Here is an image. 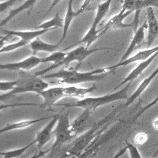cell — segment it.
Wrapping results in <instances>:
<instances>
[{
    "mask_svg": "<svg viewBox=\"0 0 158 158\" xmlns=\"http://www.w3.org/2000/svg\"><path fill=\"white\" fill-rule=\"evenodd\" d=\"M153 100L146 106L137 110L135 113L124 115V108L118 107L96 123L90 129L85 131L68 143L51 149L50 158H94L104 144L123 131L127 125L135 123L145 111L154 106Z\"/></svg>",
    "mask_w": 158,
    "mask_h": 158,
    "instance_id": "1",
    "label": "cell"
},
{
    "mask_svg": "<svg viewBox=\"0 0 158 158\" xmlns=\"http://www.w3.org/2000/svg\"><path fill=\"white\" fill-rule=\"evenodd\" d=\"M79 67H80L78 65H77L74 68L63 69V70L52 73V74H44L42 76V78L58 79V84L74 85L81 84V83L104 80L105 77L109 74V73L96 74L95 70H92L89 72H79Z\"/></svg>",
    "mask_w": 158,
    "mask_h": 158,
    "instance_id": "2",
    "label": "cell"
},
{
    "mask_svg": "<svg viewBox=\"0 0 158 158\" xmlns=\"http://www.w3.org/2000/svg\"><path fill=\"white\" fill-rule=\"evenodd\" d=\"M131 82L127 84L124 88L121 89L118 91L111 93L110 94L101 96L97 97H85L82 100H79L74 103H67L63 104V105L65 108H79L85 111H90L93 113L94 111L98 108L106 104H111V103L115 102V101H123V100H127L128 97V89H130Z\"/></svg>",
    "mask_w": 158,
    "mask_h": 158,
    "instance_id": "3",
    "label": "cell"
},
{
    "mask_svg": "<svg viewBox=\"0 0 158 158\" xmlns=\"http://www.w3.org/2000/svg\"><path fill=\"white\" fill-rule=\"evenodd\" d=\"M18 85L14 90L6 94H1L0 98L1 101L4 98L15 96L17 94H25V93H35L39 94L40 92L49 88V84L47 83L43 78L39 76H36L33 73H30L25 70L18 71Z\"/></svg>",
    "mask_w": 158,
    "mask_h": 158,
    "instance_id": "4",
    "label": "cell"
},
{
    "mask_svg": "<svg viewBox=\"0 0 158 158\" xmlns=\"http://www.w3.org/2000/svg\"><path fill=\"white\" fill-rule=\"evenodd\" d=\"M104 50L103 48H87L85 46H80V47H77L76 48L73 49V50L70 51L69 52H67L66 56H65L64 59L60 61L59 63H56V64H52L50 67H47V68L44 69L42 70H40V71L36 72L34 73L36 76H39V77H42L43 75H44L46 73H48L51 70H55V69L58 68L59 67H67L70 64L73 62H77V65L78 66H81L82 62L84 61L85 59H86L88 56H89L90 55H92L94 52H99V51Z\"/></svg>",
    "mask_w": 158,
    "mask_h": 158,
    "instance_id": "5",
    "label": "cell"
},
{
    "mask_svg": "<svg viewBox=\"0 0 158 158\" xmlns=\"http://www.w3.org/2000/svg\"><path fill=\"white\" fill-rule=\"evenodd\" d=\"M111 2H112V0H106L105 2H102L101 5L99 6L98 8L97 9V12H96V15L95 18H94V22L92 23L88 32L85 33L84 37L80 41L77 42L75 44L72 45L70 47H68V48H69L74 47V46L80 44H85V47L87 48H89L91 47V45L100 37V36H99L100 30L97 29V26L99 25L100 22L104 19V17L106 16L107 14H108V10L110 9V6H111Z\"/></svg>",
    "mask_w": 158,
    "mask_h": 158,
    "instance_id": "6",
    "label": "cell"
},
{
    "mask_svg": "<svg viewBox=\"0 0 158 158\" xmlns=\"http://www.w3.org/2000/svg\"><path fill=\"white\" fill-rule=\"evenodd\" d=\"M54 134L56 140L53 145L51 146V149L63 146L65 144L70 142L73 138H75L71 131V123L69 120L68 113L59 115L57 126H56Z\"/></svg>",
    "mask_w": 158,
    "mask_h": 158,
    "instance_id": "7",
    "label": "cell"
},
{
    "mask_svg": "<svg viewBox=\"0 0 158 158\" xmlns=\"http://www.w3.org/2000/svg\"><path fill=\"white\" fill-rule=\"evenodd\" d=\"M158 52V45L155 46L153 48H149L146 49V50H142L138 52V53L133 56H131L128 59H125L123 61H120L117 64L114 65V66H111V67H104V68H100L101 73H111L112 70H115V69L118 68L120 67H126L127 65L131 64V63H135V62H142L146 59H149L150 56L154 55L155 53Z\"/></svg>",
    "mask_w": 158,
    "mask_h": 158,
    "instance_id": "8",
    "label": "cell"
},
{
    "mask_svg": "<svg viewBox=\"0 0 158 158\" xmlns=\"http://www.w3.org/2000/svg\"><path fill=\"white\" fill-rule=\"evenodd\" d=\"M40 63H42V58H39L36 56L32 55L22 61L15 62V63H2L0 65V69L13 70V71H20V70L29 71Z\"/></svg>",
    "mask_w": 158,
    "mask_h": 158,
    "instance_id": "9",
    "label": "cell"
},
{
    "mask_svg": "<svg viewBox=\"0 0 158 158\" xmlns=\"http://www.w3.org/2000/svg\"><path fill=\"white\" fill-rule=\"evenodd\" d=\"M131 13H133L132 11H127V12L123 13L120 10V12L117 14V15H114L112 18H110L106 24L104 25V27L101 29H100V32H99V36H101L106 33L107 32L111 30H115V29H126V28H133L134 25L133 23L131 24H126L124 23V20L126 19Z\"/></svg>",
    "mask_w": 158,
    "mask_h": 158,
    "instance_id": "10",
    "label": "cell"
},
{
    "mask_svg": "<svg viewBox=\"0 0 158 158\" xmlns=\"http://www.w3.org/2000/svg\"><path fill=\"white\" fill-rule=\"evenodd\" d=\"M38 95L40 96L43 99V104H41V107L49 108H52V107L55 105L59 100L66 97L64 86H55L48 88L40 92Z\"/></svg>",
    "mask_w": 158,
    "mask_h": 158,
    "instance_id": "11",
    "label": "cell"
},
{
    "mask_svg": "<svg viewBox=\"0 0 158 158\" xmlns=\"http://www.w3.org/2000/svg\"><path fill=\"white\" fill-rule=\"evenodd\" d=\"M59 115H56L51 118V121L41 130L40 131L36 136V147L38 150H43V147L52 139L53 135V129L56 124H57Z\"/></svg>",
    "mask_w": 158,
    "mask_h": 158,
    "instance_id": "12",
    "label": "cell"
},
{
    "mask_svg": "<svg viewBox=\"0 0 158 158\" xmlns=\"http://www.w3.org/2000/svg\"><path fill=\"white\" fill-rule=\"evenodd\" d=\"M146 22H147V39L146 44L149 48L152 46L156 38L158 36V19L155 15L154 10L153 7L146 9Z\"/></svg>",
    "mask_w": 158,
    "mask_h": 158,
    "instance_id": "13",
    "label": "cell"
},
{
    "mask_svg": "<svg viewBox=\"0 0 158 158\" xmlns=\"http://www.w3.org/2000/svg\"><path fill=\"white\" fill-rule=\"evenodd\" d=\"M149 7L158 8V0H124L121 11L140 12Z\"/></svg>",
    "mask_w": 158,
    "mask_h": 158,
    "instance_id": "14",
    "label": "cell"
},
{
    "mask_svg": "<svg viewBox=\"0 0 158 158\" xmlns=\"http://www.w3.org/2000/svg\"><path fill=\"white\" fill-rule=\"evenodd\" d=\"M147 29V22H145L140 27H138L136 31H135L133 38L131 40V43L128 46L127 49L123 54V57L121 58L120 61H123L125 59L131 57V55L133 53L134 51L135 50L138 45H140L142 41L145 39V35H146V29Z\"/></svg>",
    "mask_w": 158,
    "mask_h": 158,
    "instance_id": "15",
    "label": "cell"
},
{
    "mask_svg": "<svg viewBox=\"0 0 158 158\" xmlns=\"http://www.w3.org/2000/svg\"><path fill=\"white\" fill-rule=\"evenodd\" d=\"M157 75L158 66L147 77H146V78L144 79L143 81L140 83V85H138V87L136 89V90L134 92L133 94H132L131 97H129V98L127 100L126 103L123 104V106L125 107V108H127V107H129L131 104H133V103L135 102L136 99L139 98V97H141V95L144 93V91L149 87V85H150V83L153 81V79H154Z\"/></svg>",
    "mask_w": 158,
    "mask_h": 158,
    "instance_id": "16",
    "label": "cell"
},
{
    "mask_svg": "<svg viewBox=\"0 0 158 158\" xmlns=\"http://www.w3.org/2000/svg\"><path fill=\"white\" fill-rule=\"evenodd\" d=\"M92 113L89 111L84 110L82 113L77 116L71 123V131L74 136H78L83 131H86L89 123L91 119Z\"/></svg>",
    "mask_w": 158,
    "mask_h": 158,
    "instance_id": "17",
    "label": "cell"
},
{
    "mask_svg": "<svg viewBox=\"0 0 158 158\" xmlns=\"http://www.w3.org/2000/svg\"><path fill=\"white\" fill-rule=\"evenodd\" d=\"M49 31V29H36L33 31H18V30H6L2 31L5 35H9V36H15L17 38H20L21 40H23L25 41H28L30 43L31 41L34 40L36 38L40 37L41 35Z\"/></svg>",
    "mask_w": 158,
    "mask_h": 158,
    "instance_id": "18",
    "label": "cell"
},
{
    "mask_svg": "<svg viewBox=\"0 0 158 158\" xmlns=\"http://www.w3.org/2000/svg\"><path fill=\"white\" fill-rule=\"evenodd\" d=\"M29 46H30L33 56H36V54L39 52L54 53V52H58L59 49V44H53L47 43V42L43 41L40 37L31 41L29 44Z\"/></svg>",
    "mask_w": 158,
    "mask_h": 158,
    "instance_id": "19",
    "label": "cell"
},
{
    "mask_svg": "<svg viewBox=\"0 0 158 158\" xmlns=\"http://www.w3.org/2000/svg\"><path fill=\"white\" fill-rule=\"evenodd\" d=\"M83 11L81 10L78 9L77 11H74L73 10V0H69L68 1V6H67V12H66V15H65L64 18V25L63 28V35H62L61 38L59 40V42L58 44H60L63 41V40L66 38L67 33H68L69 29H70V24L73 22V20L78 17L79 15H81Z\"/></svg>",
    "mask_w": 158,
    "mask_h": 158,
    "instance_id": "20",
    "label": "cell"
},
{
    "mask_svg": "<svg viewBox=\"0 0 158 158\" xmlns=\"http://www.w3.org/2000/svg\"><path fill=\"white\" fill-rule=\"evenodd\" d=\"M97 89L95 85L89 88H82V87H77L74 85L70 86H64V93L66 97H72V98H77L80 100L85 98L86 95L91 94Z\"/></svg>",
    "mask_w": 158,
    "mask_h": 158,
    "instance_id": "21",
    "label": "cell"
},
{
    "mask_svg": "<svg viewBox=\"0 0 158 158\" xmlns=\"http://www.w3.org/2000/svg\"><path fill=\"white\" fill-rule=\"evenodd\" d=\"M53 116H48V117H43V118H36V119H28V120H22L19 121V122L12 123L3 127L2 129L0 130V133H3L6 131H15V130H22L25 129V128H28L29 127L32 126L33 124L38 123L42 121H45L49 118H52Z\"/></svg>",
    "mask_w": 158,
    "mask_h": 158,
    "instance_id": "22",
    "label": "cell"
},
{
    "mask_svg": "<svg viewBox=\"0 0 158 158\" xmlns=\"http://www.w3.org/2000/svg\"><path fill=\"white\" fill-rule=\"evenodd\" d=\"M37 1L38 0H26L23 4L19 6L18 8L10 10V12L9 13L8 16L6 17L5 19L2 20V22L0 23V26L2 27V26L6 25L10 20H12L13 18H15V16H17V15L21 14V13L23 12V11L26 10H32L33 9V7H34V6L36 5V3L37 2Z\"/></svg>",
    "mask_w": 158,
    "mask_h": 158,
    "instance_id": "23",
    "label": "cell"
},
{
    "mask_svg": "<svg viewBox=\"0 0 158 158\" xmlns=\"http://www.w3.org/2000/svg\"><path fill=\"white\" fill-rule=\"evenodd\" d=\"M64 20L60 17L59 13H56L53 18L47 22H44L38 25L36 29H52L53 28H63Z\"/></svg>",
    "mask_w": 158,
    "mask_h": 158,
    "instance_id": "24",
    "label": "cell"
},
{
    "mask_svg": "<svg viewBox=\"0 0 158 158\" xmlns=\"http://www.w3.org/2000/svg\"><path fill=\"white\" fill-rule=\"evenodd\" d=\"M35 143H36V139L30 142L29 144L26 145L25 146L22 148H19V149H12V150L5 151V152H1L0 155H1V158H20L21 156H23L24 153L29 149L32 146H33Z\"/></svg>",
    "mask_w": 158,
    "mask_h": 158,
    "instance_id": "25",
    "label": "cell"
},
{
    "mask_svg": "<svg viewBox=\"0 0 158 158\" xmlns=\"http://www.w3.org/2000/svg\"><path fill=\"white\" fill-rule=\"evenodd\" d=\"M30 43L28 41H25V40H20L19 41L15 42V43L7 44H6L4 47L0 48V53L2 54V53H5V52H13V51H15L18 48L25 47V46L28 45Z\"/></svg>",
    "mask_w": 158,
    "mask_h": 158,
    "instance_id": "26",
    "label": "cell"
},
{
    "mask_svg": "<svg viewBox=\"0 0 158 158\" xmlns=\"http://www.w3.org/2000/svg\"><path fill=\"white\" fill-rule=\"evenodd\" d=\"M66 55H67V53L58 51V52H54V53H52L50 56H47V57L42 58V63H53V64H56V63L62 61L65 58Z\"/></svg>",
    "mask_w": 158,
    "mask_h": 158,
    "instance_id": "27",
    "label": "cell"
},
{
    "mask_svg": "<svg viewBox=\"0 0 158 158\" xmlns=\"http://www.w3.org/2000/svg\"><path fill=\"white\" fill-rule=\"evenodd\" d=\"M101 1L102 0H84V2L79 9L81 10L83 13L85 11L95 10H97L99 6L102 3Z\"/></svg>",
    "mask_w": 158,
    "mask_h": 158,
    "instance_id": "28",
    "label": "cell"
},
{
    "mask_svg": "<svg viewBox=\"0 0 158 158\" xmlns=\"http://www.w3.org/2000/svg\"><path fill=\"white\" fill-rule=\"evenodd\" d=\"M18 85V80L14 81H1L0 82V91L1 94L9 93L14 90Z\"/></svg>",
    "mask_w": 158,
    "mask_h": 158,
    "instance_id": "29",
    "label": "cell"
},
{
    "mask_svg": "<svg viewBox=\"0 0 158 158\" xmlns=\"http://www.w3.org/2000/svg\"><path fill=\"white\" fill-rule=\"evenodd\" d=\"M125 147L127 148V150L129 153L130 157L131 158H142V155H141L140 152L138 150V148L134 145V144L130 143L129 142L126 141L125 143Z\"/></svg>",
    "mask_w": 158,
    "mask_h": 158,
    "instance_id": "30",
    "label": "cell"
},
{
    "mask_svg": "<svg viewBox=\"0 0 158 158\" xmlns=\"http://www.w3.org/2000/svg\"><path fill=\"white\" fill-rule=\"evenodd\" d=\"M148 138H149V136L145 132H139L135 135V138H134V143L138 146H142L147 142Z\"/></svg>",
    "mask_w": 158,
    "mask_h": 158,
    "instance_id": "31",
    "label": "cell"
},
{
    "mask_svg": "<svg viewBox=\"0 0 158 158\" xmlns=\"http://www.w3.org/2000/svg\"><path fill=\"white\" fill-rule=\"evenodd\" d=\"M18 0H6L5 2H2L0 3V13L2 14L5 11H6V10L9 9L10 7H11L12 6L15 5V2H17Z\"/></svg>",
    "mask_w": 158,
    "mask_h": 158,
    "instance_id": "32",
    "label": "cell"
},
{
    "mask_svg": "<svg viewBox=\"0 0 158 158\" xmlns=\"http://www.w3.org/2000/svg\"><path fill=\"white\" fill-rule=\"evenodd\" d=\"M51 151V149H47V150H40L39 152L36 153L35 154L32 155L30 158H42L45 156V154L49 153Z\"/></svg>",
    "mask_w": 158,
    "mask_h": 158,
    "instance_id": "33",
    "label": "cell"
},
{
    "mask_svg": "<svg viewBox=\"0 0 158 158\" xmlns=\"http://www.w3.org/2000/svg\"><path fill=\"white\" fill-rule=\"evenodd\" d=\"M61 1H62V0H52V3L51 4V6H50V7H49V10H48L47 14H48V13L50 12V11L52 10L53 9V8H54L56 5H58V4H59V2H61Z\"/></svg>",
    "mask_w": 158,
    "mask_h": 158,
    "instance_id": "34",
    "label": "cell"
},
{
    "mask_svg": "<svg viewBox=\"0 0 158 158\" xmlns=\"http://www.w3.org/2000/svg\"><path fill=\"white\" fill-rule=\"evenodd\" d=\"M153 127L154 128L156 131H158V118H156L153 122Z\"/></svg>",
    "mask_w": 158,
    "mask_h": 158,
    "instance_id": "35",
    "label": "cell"
},
{
    "mask_svg": "<svg viewBox=\"0 0 158 158\" xmlns=\"http://www.w3.org/2000/svg\"><path fill=\"white\" fill-rule=\"evenodd\" d=\"M119 156H121V154L119 153H118L116 155H115V156H114L113 158H118V157H119Z\"/></svg>",
    "mask_w": 158,
    "mask_h": 158,
    "instance_id": "36",
    "label": "cell"
},
{
    "mask_svg": "<svg viewBox=\"0 0 158 158\" xmlns=\"http://www.w3.org/2000/svg\"><path fill=\"white\" fill-rule=\"evenodd\" d=\"M157 153H158V149H157V150L156 151V152H155L154 155H153V158H155V156H156V155H157Z\"/></svg>",
    "mask_w": 158,
    "mask_h": 158,
    "instance_id": "37",
    "label": "cell"
},
{
    "mask_svg": "<svg viewBox=\"0 0 158 158\" xmlns=\"http://www.w3.org/2000/svg\"><path fill=\"white\" fill-rule=\"evenodd\" d=\"M152 158H153V157H152Z\"/></svg>",
    "mask_w": 158,
    "mask_h": 158,
    "instance_id": "38",
    "label": "cell"
}]
</instances>
